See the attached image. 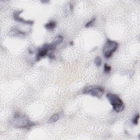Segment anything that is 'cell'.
I'll return each instance as SVG.
<instances>
[{"mask_svg":"<svg viewBox=\"0 0 140 140\" xmlns=\"http://www.w3.org/2000/svg\"><path fill=\"white\" fill-rule=\"evenodd\" d=\"M139 114H137V115H136L132 119V123L134 125H137L138 123V120H139Z\"/></svg>","mask_w":140,"mask_h":140,"instance_id":"5bb4252c","label":"cell"},{"mask_svg":"<svg viewBox=\"0 0 140 140\" xmlns=\"http://www.w3.org/2000/svg\"><path fill=\"white\" fill-rule=\"evenodd\" d=\"M95 20H96V18H94L92 19H91L90 21H88V23L86 24V27H90L93 26L95 23Z\"/></svg>","mask_w":140,"mask_h":140,"instance_id":"4fadbf2b","label":"cell"},{"mask_svg":"<svg viewBox=\"0 0 140 140\" xmlns=\"http://www.w3.org/2000/svg\"><path fill=\"white\" fill-rule=\"evenodd\" d=\"M57 46L53 42L50 44H45L39 48L36 54V61H40L42 58L48 56L50 52H54L57 47Z\"/></svg>","mask_w":140,"mask_h":140,"instance_id":"277c9868","label":"cell"},{"mask_svg":"<svg viewBox=\"0 0 140 140\" xmlns=\"http://www.w3.org/2000/svg\"><path fill=\"white\" fill-rule=\"evenodd\" d=\"M106 97L116 112H120L124 110V102L118 96L113 93H108L106 95Z\"/></svg>","mask_w":140,"mask_h":140,"instance_id":"7a4b0ae2","label":"cell"},{"mask_svg":"<svg viewBox=\"0 0 140 140\" xmlns=\"http://www.w3.org/2000/svg\"><path fill=\"white\" fill-rule=\"evenodd\" d=\"M105 93L104 89L99 86H89L83 89V93L90 95L94 97L101 98Z\"/></svg>","mask_w":140,"mask_h":140,"instance_id":"5b68a950","label":"cell"},{"mask_svg":"<svg viewBox=\"0 0 140 140\" xmlns=\"http://www.w3.org/2000/svg\"><path fill=\"white\" fill-rule=\"evenodd\" d=\"M60 118V115L59 114H55L53 115L48 120L49 123H54L56 121H57Z\"/></svg>","mask_w":140,"mask_h":140,"instance_id":"9c48e42d","label":"cell"},{"mask_svg":"<svg viewBox=\"0 0 140 140\" xmlns=\"http://www.w3.org/2000/svg\"><path fill=\"white\" fill-rule=\"evenodd\" d=\"M64 40V38L61 35H59L58 36L56 37L54 39V40L53 41V43L55 44L56 45H58V44L61 43V42H63Z\"/></svg>","mask_w":140,"mask_h":140,"instance_id":"30bf717a","label":"cell"},{"mask_svg":"<svg viewBox=\"0 0 140 140\" xmlns=\"http://www.w3.org/2000/svg\"><path fill=\"white\" fill-rule=\"evenodd\" d=\"M44 26L48 30L52 31L57 26V23L55 21H50L48 23H46Z\"/></svg>","mask_w":140,"mask_h":140,"instance_id":"52a82bcc","label":"cell"},{"mask_svg":"<svg viewBox=\"0 0 140 140\" xmlns=\"http://www.w3.org/2000/svg\"><path fill=\"white\" fill-rule=\"evenodd\" d=\"M104 72L106 74H109L111 71V66L107 64H105L104 66Z\"/></svg>","mask_w":140,"mask_h":140,"instance_id":"7c38bea8","label":"cell"},{"mask_svg":"<svg viewBox=\"0 0 140 140\" xmlns=\"http://www.w3.org/2000/svg\"><path fill=\"white\" fill-rule=\"evenodd\" d=\"M118 48V43L117 42L107 40L103 48V54L106 59L110 58Z\"/></svg>","mask_w":140,"mask_h":140,"instance_id":"3957f363","label":"cell"},{"mask_svg":"<svg viewBox=\"0 0 140 140\" xmlns=\"http://www.w3.org/2000/svg\"><path fill=\"white\" fill-rule=\"evenodd\" d=\"M23 10H18L15 12L14 14H13V18L14 19L18 22H20V23H23L26 24H28V25H33L34 24V21H32V20H26L25 19H24L23 18H22L19 16V15L20 14V13L21 12H23Z\"/></svg>","mask_w":140,"mask_h":140,"instance_id":"8992f818","label":"cell"},{"mask_svg":"<svg viewBox=\"0 0 140 140\" xmlns=\"http://www.w3.org/2000/svg\"><path fill=\"white\" fill-rule=\"evenodd\" d=\"M10 33L13 36H25L26 32L22 31L16 28H13V29L10 31Z\"/></svg>","mask_w":140,"mask_h":140,"instance_id":"ba28073f","label":"cell"},{"mask_svg":"<svg viewBox=\"0 0 140 140\" xmlns=\"http://www.w3.org/2000/svg\"><path fill=\"white\" fill-rule=\"evenodd\" d=\"M94 63H95V64L96 65V66H98V67L100 66L101 65V64H102V59H101V58L100 57H96V58L95 59Z\"/></svg>","mask_w":140,"mask_h":140,"instance_id":"8fae6325","label":"cell"},{"mask_svg":"<svg viewBox=\"0 0 140 140\" xmlns=\"http://www.w3.org/2000/svg\"><path fill=\"white\" fill-rule=\"evenodd\" d=\"M12 123L14 126L18 128H30L35 125V123L31 121L27 116L19 113L14 114Z\"/></svg>","mask_w":140,"mask_h":140,"instance_id":"6da1fadb","label":"cell"}]
</instances>
